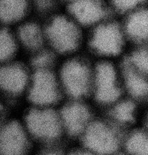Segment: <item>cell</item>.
<instances>
[{
  "label": "cell",
  "mask_w": 148,
  "mask_h": 155,
  "mask_svg": "<svg viewBox=\"0 0 148 155\" xmlns=\"http://www.w3.org/2000/svg\"><path fill=\"white\" fill-rule=\"evenodd\" d=\"M43 21L46 46L58 55H73L85 44L86 30L66 12H59Z\"/></svg>",
  "instance_id": "6da1fadb"
},
{
  "label": "cell",
  "mask_w": 148,
  "mask_h": 155,
  "mask_svg": "<svg viewBox=\"0 0 148 155\" xmlns=\"http://www.w3.org/2000/svg\"><path fill=\"white\" fill-rule=\"evenodd\" d=\"M128 44L121 20L112 17L87 31L85 45L102 58L118 56Z\"/></svg>",
  "instance_id": "7a4b0ae2"
},
{
  "label": "cell",
  "mask_w": 148,
  "mask_h": 155,
  "mask_svg": "<svg viewBox=\"0 0 148 155\" xmlns=\"http://www.w3.org/2000/svg\"><path fill=\"white\" fill-rule=\"evenodd\" d=\"M24 125L31 137L48 144L58 141L64 132L60 113L50 107L34 106L26 113Z\"/></svg>",
  "instance_id": "3957f363"
},
{
  "label": "cell",
  "mask_w": 148,
  "mask_h": 155,
  "mask_svg": "<svg viewBox=\"0 0 148 155\" xmlns=\"http://www.w3.org/2000/svg\"><path fill=\"white\" fill-rule=\"evenodd\" d=\"M58 78L62 91L74 100L82 98L92 89L93 71L82 59H69L60 69Z\"/></svg>",
  "instance_id": "277c9868"
},
{
  "label": "cell",
  "mask_w": 148,
  "mask_h": 155,
  "mask_svg": "<svg viewBox=\"0 0 148 155\" xmlns=\"http://www.w3.org/2000/svg\"><path fill=\"white\" fill-rule=\"evenodd\" d=\"M26 92L34 106L52 107L60 100L63 91L58 75L48 69L33 71Z\"/></svg>",
  "instance_id": "5b68a950"
},
{
  "label": "cell",
  "mask_w": 148,
  "mask_h": 155,
  "mask_svg": "<svg viewBox=\"0 0 148 155\" xmlns=\"http://www.w3.org/2000/svg\"><path fill=\"white\" fill-rule=\"evenodd\" d=\"M65 6V12L86 31L114 17L107 0H72Z\"/></svg>",
  "instance_id": "8992f818"
},
{
  "label": "cell",
  "mask_w": 148,
  "mask_h": 155,
  "mask_svg": "<svg viewBox=\"0 0 148 155\" xmlns=\"http://www.w3.org/2000/svg\"><path fill=\"white\" fill-rule=\"evenodd\" d=\"M95 98L102 105L114 104L121 95L116 69L108 61L99 63L93 71L92 89Z\"/></svg>",
  "instance_id": "52a82bcc"
},
{
  "label": "cell",
  "mask_w": 148,
  "mask_h": 155,
  "mask_svg": "<svg viewBox=\"0 0 148 155\" xmlns=\"http://www.w3.org/2000/svg\"><path fill=\"white\" fill-rule=\"evenodd\" d=\"M82 137L87 150L99 154L114 152L120 144L118 134L114 127L103 121H92Z\"/></svg>",
  "instance_id": "ba28073f"
},
{
  "label": "cell",
  "mask_w": 148,
  "mask_h": 155,
  "mask_svg": "<svg viewBox=\"0 0 148 155\" xmlns=\"http://www.w3.org/2000/svg\"><path fill=\"white\" fill-rule=\"evenodd\" d=\"M30 138L24 124L11 121L0 127V153L22 154L28 151Z\"/></svg>",
  "instance_id": "9c48e42d"
},
{
  "label": "cell",
  "mask_w": 148,
  "mask_h": 155,
  "mask_svg": "<svg viewBox=\"0 0 148 155\" xmlns=\"http://www.w3.org/2000/svg\"><path fill=\"white\" fill-rule=\"evenodd\" d=\"M59 113L64 132L71 136L82 135L92 122L90 110L77 100L63 106Z\"/></svg>",
  "instance_id": "30bf717a"
},
{
  "label": "cell",
  "mask_w": 148,
  "mask_h": 155,
  "mask_svg": "<svg viewBox=\"0 0 148 155\" xmlns=\"http://www.w3.org/2000/svg\"><path fill=\"white\" fill-rule=\"evenodd\" d=\"M14 31L19 48L29 54L47 46L43 21L37 18H28L15 27Z\"/></svg>",
  "instance_id": "8fae6325"
},
{
  "label": "cell",
  "mask_w": 148,
  "mask_h": 155,
  "mask_svg": "<svg viewBox=\"0 0 148 155\" xmlns=\"http://www.w3.org/2000/svg\"><path fill=\"white\" fill-rule=\"evenodd\" d=\"M118 19L128 43L133 46L148 45V5Z\"/></svg>",
  "instance_id": "7c38bea8"
},
{
  "label": "cell",
  "mask_w": 148,
  "mask_h": 155,
  "mask_svg": "<svg viewBox=\"0 0 148 155\" xmlns=\"http://www.w3.org/2000/svg\"><path fill=\"white\" fill-rule=\"evenodd\" d=\"M31 75L28 70L18 63H10L0 68V88L12 95L27 91Z\"/></svg>",
  "instance_id": "4fadbf2b"
},
{
  "label": "cell",
  "mask_w": 148,
  "mask_h": 155,
  "mask_svg": "<svg viewBox=\"0 0 148 155\" xmlns=\"http://www.w3.org/2000/svg\"><path fill=\"white\" fill-rule=\"evenodd\" d=\"M32 15L30 0H0V24L17 27Z\"/></svg>",
  "instance_id": "5bb4252c"
},
{
  "label": "cell",
  "mask_w": 148,
  "mask_h": 155,
  "mask_svg": "<svg viewBox=\"0 0 148 155\" xmlns=\"http://www.w3.org/2000/svg\"><path fill=\"white\" fill-rule=\"evenodd\" d=\"M125 88L132 96L137 99L148 97L147 76L135 70L132 67L126 68L124 73Z\"/></svg>",
  "instance_id": "9a60e30c"
},
{
  "label": "cell",
  "mask_w": 148,
  "mask_h": 155,
  "mask_svg": "<svg viewBox=\"0 0 148 155\" xmlns=\"http://www.w3.org/2000/svg\"><path fill=\"white\" fill-rule=\"evenodd\" d=\"M19 48L14 29L0 24V62L11 60Z\"/></svg>",
  "instance_id": "2e32d148"
},
{
  "label": "cell",
  "mask_w": 148,
  "mask_h": 155,
  "mask_svg": "<svg viewBox=\"0 0 148 155\" xmlns=\"http://www.w3.org/2000/svg\"><path fill=\"white\" fill-rule=\"evenodd\" d=\"M32 15L45 21L59 12V6L62 4L60 0H30Z\"/></svg>",
  "instance_id": "e0dca14e"
},
{
  "label": "cell",
  "mask_w": 148,
  "mask_h": 155,
  "mask_svg": "<svg viewBox=\"0 0 148 155\" xmlns=\"http://www.w3.org/2000/svg\"><path fill=\"white\" fill-rule=\"evenodd\" d=\"M117 102L114 103L111 110V116L114 121L121 125H128L134 121L136 115V107L134 103L129 101Z\"/></svg>",
  "instance_id": "ac0fdd59"
},
{
  "label": "cell",
  "mask_w": 148,
  "mask_h": 155,
  "mask_svg": "<svg viewBox=\"0 0 148 155\" xmlns=\"http://www.w3.org/2000/svg\"><path fill=\"white\" fill-rule=\"evenodd\" d=\"M114 17L122 18L148 5V0H107Z\"/></svg>",
  "instance_id": "d6986e66"
},
{
  "label": "cell",
  "mask_w": 148,
  "mask_h": 155,
  "mask_svg": "<svg viewBox=\"0 0 148 155\" xmlns=\"http://www.w3.org/2000/svg\"><path fill=\"white\" fill-rule=\"evenodd\" d=\"M31 55V64L33 71L52 69L58 54L48 46L41 48Z\"/></svg>",
  "instance_id": "ffe728a7"
},
{
  "label": "cell",
  "mask_w": 148,
  "mask_h": 155,
  "mask_svg": "<svg viewBox=\"0 0 148 155\" xmlns=\"http://www.w3.org/2000/svg\"><path fill=\"white\" fill-rule=\"evenodd\" d=\"M134 47L128 59L131 67L148 77V45Z\"/></svg>",
  "instance_id": "44dd1931"
},
{
  "label": "cell",
  "mask_w": 148,
  "mask_h": 155,
  "mask_svg": "<svg viewBox=\"0 0 148 155\" xmlns=\"http://www.w3.org/2000/svg\"><path fill=\"white\" fill-rule=\"evenodd\" d=\"M127 150L136 154H148V134L143 132H133L127 139Z\"/></svg>",
  "instance_id": "7402d4cb"
},
{
  "label": "cell",
  "mask_w": 148,
  "mask_h": 155,
  "mask_svg": "<svg viewBox=\"0 0 148 155\" xmlns=\"http://www.w3.org/2000/svg\"><path fill=\"white\" fill-rule=\"evenodd\" d=\"M61 1V2L63 4V5H67V4H68L69 2H72V0H60Z\"/></svg>",
  "instance_id": "603a6c76"
},
{
  "label": "cell",
  "mask_w": 148,
  "mask_h": 155,
  "mask_svg": "<svg viewBox=\"0 0 148 155\" xmlns=\"http://www.w3.org/2000/svg\"><path fill=\"white\" fill-rule=\"evenodd\" d=\"M147 127H148V114H147Z\"/></svg>",
  "instance_id": "cb8c5ba5"
}]
</instances>
